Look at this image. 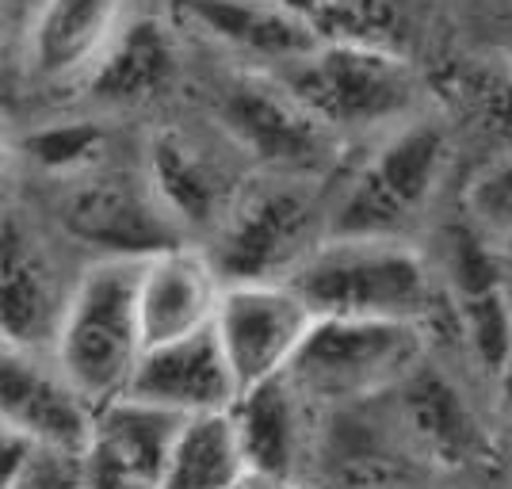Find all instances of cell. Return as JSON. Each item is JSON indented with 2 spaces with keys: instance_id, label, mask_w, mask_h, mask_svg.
Instances as JSON below:
<instances>
[{
  "instance_id": "obj_13",
  "label": "cell",
  "mask_w": 512,
  "mask_h": 489,
  "mask_svg": "<svg viewBox=\"0 0 512 489\" xmlns=\"http://www.w3.org/2000/svg\"><path fill=\"white\" fill-rule=\"evenodd\" d=\"M92 405L65 383L58 367H43L39 352L0 341V428L39 447L81 455Z\"/></svg>"
},
{
  "instance_id": "obj_14",
  "label": "cell",
  "mask_w": 512,
  "mask_h": 489,
  "mask_svg": "<svg viewBox=\"0 0 512 489\" xmlns=\"http://www.w3.org/2000/svg\"><path fill=\"white\" fill-rule=\"evenodd\" d=\"M222 279L207 253L192 241H176L157 253L142 256L138 272V325L142 348L199 333L214 321Z\"/></svg>"
},
{
  "instance_id": "obj_24",
  "label": "cell",
  "mask_w": 512,
  "mask_h": 489,
  "mask_svg": "<svg viewBox=\"0 0 512 489\" xmlns=\"http://www.w3.org/2000/svg\"><path fill=\"white\" fill-rule=\"evenodd\" d=\"M467 203L482 226H490L497 234L509 230L512 226V153L501 157V161H493L490 169L474 176Z\"/></svg>"
},
{
  "instance_id": "obj_3",
  "label": "cell",
  "mask_w": 512,
  "mask_h": 489,
  "mask_svg": "<svg viewBox=\"0 0 512 489\" xmlns=\"http://www.w3.org/2000/svg\"><path fill=\"white\" fill-rule=\"evenodd\" d=\"M272 73L337 134L406 123L425 100V85L402 54L360 39H321Z\"/></svg>"
},
{
  "instance_id": "obj_1",
  "label": "cell",
  "mask_w": 512,
  "mask_h": 489,
  "mask_svg": "<svg viewBox=\"0 0 512 489\" xmlns=\"http://www.w3.org/2000/svg\"><path fill=\"white\" fill-rule=\"evenodd\" d=\"M287 283L314 318H386L425 325L436 302L425 256L398 237H321Z\"/></svg>"
},
{
  "instance_id": "obj_15",
  "label": "cell",
  "mask_w": 512,
  "mask_h": 489,
  "mask_svg": "<svg viewBox=\"0 0 512 489\" xmlns=\"http://www.w3.org/2000/svg\"><path fill=\"white\" fill-rule=\"evenodd\" d=\"M127 394L188 417L203 409H226L237 398V383L222 356V344L207 325L188 337L142 348L130 371Z\"/></svg>"
},
{
  "instance_id": "obj_20",
  "label": "cell",
  "mask_w": 512,
  "mask_h": 489,
  "mask_svg": "<svg viewBox=\"0 0 512 489\" xmlns=\"http://www.w3.org/2000/svg\"><path fill=\"white\" fill-rule=\"evenodd\" d=\"M394 390L402 398L406 428L417 436V444L432 463L470 467V463L486 459V451H490L486 432L448 375H440L432 363L417 360L394 383Z\"/></svg>"
},
{
  "instance_id": "obj_22",
  "label": "cell",
  "mask_w": 512,
  "mask_h": 489,
  "mask_svg": "<svg viewBox=\"0 0 512 489\" xmlns=\"http://www.w3.org/2000/svg\"><path fill=\"white\" fill-rule=\"evenodd\" d=\"M245 482V459L237 444V428L226 409H203L188 413L176 440L169 447V463H165V482L172 489H226Z\"/></svg>"
},
{
  "instance_id": "obj_19",
  "label": "cell",
  "mask_w": 512,
  "mask_h": 489,
  "mask_svg": "<svg viewBox=\"0 0 512 489\" xmlns=\"http://www.w3.org/2000/svg\"><path fill=\"white\" fill-rule=\"evenodd\" d=\"M127 0H43L23 39L27 73L43 85L81 81L123 23Z\"/></svg>"
},
{
  "instance_id": "obj_28",
  "label": "cell",
  "mask_w": 512,
  "mask_h": 489,
  "mask_svg": "<svg viewBox=\"0 0 512 489\" xmlns=\"http://www.w3.org/2000/svg\"><path fill=\"white\" fill-rule=\"evenodd\" d=\"M501 256H505V260H512V226H509V230H501Z\"/></svg>"
},
{
  "instance_id": "obj_27",
  "label": "cell",
  "mask_w": 512,
  "mask_h": 489,
  "mask_svg": "<svg viewBox=\"0 0 512 489\" xmlns=\"http://www.w3.org/2000/svg\"><path fill=\"white\" fill-rule=\"evenodd\" d=\"M8 157H12V142H8V134L0 127V176H4V165H8Z\"/></svg>"
},
{
  "instance_id": "obj_8",
  "label": "cell",
  "mask_w": 512,
  "mask_h": 489,
  "mask_svg": "<svg viewBox=\"0 0 512 489\" xmlns=\"http://www.w3.org/2000/svg\"><path fill=\"white\" fill-rule=\"evenodd\" d=\"M310 306L287 279L226 283L214 310V337L234 371L237 390L283 375L310 329Z\"/></svg>"
},
{
  "instance_id": "obj_18",
  "label": "cell",
  "mask_w": 512,
  "mask_h": 489,
  "mask_svg": "<svg viewBox=\"0 0 512 489\" xmlns=\"http://www.w3.org/2000/svg\"><path fill=\"white\" fill-rule=\"evenodd\" d=\"M302 398L287 375L237 390L230 417L245 459V482H295L299 478L306 432H302Z\"/></svg>"
},
{
  "instance_id": "obj_7",
  "label": "cell",
  "mask_w": 512,
  "mask_h": 489,
  "mask_svg": "<svg viewBox=\"0 0 512 489\" xmlns=\"http://www.w3.org/2000/svg\"><path fill=\"white\" fill-rule=\"evenodd\" d=\"M214 115L226 138L264 172L321 180L337 165L341 134L314 119L276 73H230L218 85Z\"/></svg>"
},
{
  "instance_id": "obj_4",
  "label": "cell",
  "mask_w": 512,
  "mask_h": 489,
  "mask_svg": "<svg viewBox=\"0 0 512 489\" xmlns=\"http://www.w3.org/2000/svg\"><path fill=\"white\" fill-rule=\"evenodd\" d=\"M325 218L329 207L318 192V180L264 172L260 180L237 188L230 211L199 249L222 283L287 279L325 237Z\"/></svg>"
},
{
  "instance_id": "obj_10",
  "label": "cell",
  "mask_w": 512,
  "mask_h": 489,
  "mask_svg": "<svg viewBox=\"0 0 512 489\" xmlns=\"http://www.w3.org/2000/svg\"><path fill=\"white\" fill-rule=\"evenodd\" d=\"M184 413L115 394L92 405L88 436L81 447V482L92 486H161L169 447Z\"/></svg>"
},
{
  "instance_id": "obj_25",
  "label": "cell",
  "mask_w": 512,
  "mask_h": 489,
  "mask_svg": "<svg viewBox=\"0 0 512 489\" xmlns=\"http://www.w3.org/2000/svg\"><path fill=\"white\" fill-rule=\"evenodd\" d=\"M501 119H505L512 130V73H509V81H505V88H501Z\"/></svg>"
},
{
  "instance_id": "obj_6",
  "label": "cell",
  "mask_w": 512,
  "mask_h": 489,
  "mask_svg": "<svg viewBox=\"0 0 512 489\" xmlns=\"http://www.w3.org/2000/svg\"><path fill=\"white\" fill-rule=\"evenodd\" d=\"M421 360V325L386 318H314L287 379L306 402L375 398Z\"/></svg>"
},
{
  "instance_id": "obj_23",
  "label": "cell",
  "mask_w": 512,
  "mask_h": 489,
  "mask_svg": "<svg viewBox=\"0 0 512 489\" xmlns=\"http://www.w3.org/2000/svg\"><path fill=\"white\" fill-rule=\"evenodd\" d=\"M20 157L46 180L65 184L85 172L107 165L111 157V130L100 119H58L39 123L20 138Z\"/></svg>"
},
{
  "instance_id": "obj_11",
  "label": "cell",
  "mask_w": 512,
  "mask_h": 489,
  "mask_svg": "<svg viewBox=\"0 0 512 489\" xmlns=\"http://www.w3.org/2000/svg\"><path fill=\"white\" fill-rule=\"evenodd\" d=\"M142 180L172 230L192 245L214 234L241 188L214 153L176 127L150 130L142 146Z\"/></svg>"
},
{
  "instance_id": "obj_26",
  "label": "cell",
  "mask_w": 512,
  "mask_h": 489,
  "mask_svg": "<svg viewBox=\"0 0 512 489\" xmlns=\"http://www.w3.org/2000/svg\"><path fill=\"white\" fill-rule=\"evenodd\" d=\"M4 54H8V16H4V0H0V65H4Z\"/></svg>"
},
{
  "instance_id": "obj_17",
  "label": "cell",
  "mask_w": 512,
  "mask_h": 489,
  "mask_svg": "<svg viewBox=\"0 0 512 489\" xmlns=\"http://www.w3.org/2000/svg\"><path fill=\"white\" fill-rule=\"evenodd\" d=\"M65 295L43 245L12 214H0V341L46 352Z\"/></svg>"
},
{
  "instance_id": "obj_12",
  "label": "cell",
  "mask_w": 512,
  "mask_h": 489,
  "mask_svg": "<svg viewBox=\"0 0 512 489\" xmlns=\"http://www.w3.org/2000/svg\"><path fill=\"white\" fill-rule=\"evenodd\" d=\"M448 298L459 333L474 360L490 375H505L512 367V295L501 256L482 241L474 226L448 230Z\"/></svg>"
},
{
  "instance_id": "obj_9",
  "label": "cell",
  "mask_w": 512,
  "mask_h": 489,
  "mask_svg": "<svg viewBox=\"0 0 512 489\" xmlns=\"http://www.w3.org/2000/svg\"><path fill=\"white\" fill-rule=\"evenodd\" d=\"M58 222L69 237L100 249L104 256H150L165 245L184 241L153 203L142 176H115L107 172V165L77 180H65Z\"/></svg>"
},
{
  "instance_id": "obj_2",
  "label": "cell",
  "mask_w": 512,
  "mask_h": 489,
  "mask_svg": "<svg viewBox=\"0 0 512 489\" xmlns=\"http://www.w3.org/2000/svg\"><path fill=\"white\" fill-rule=\"evenodd\" d=\"M138 272L142 256H100L65 295L50 360L88 405L123 394L142 356Z\"/></svg>"
},
{
  "instance_id": "obj_5",
  "label": "cell",
  "mask_w": 512,
  "mask_h": 489,
  "mask_svg": "<svg viewBox=\"0 0 512 489\" xmlns=\"http://www.w3.org/2000/svg\"><path fill=\"white\" fill-rule=\"evenodd\" d=\"M448 130L432 119H406L375 149L337 203H329L325 234L329 237H398L425 218L432 195L448 172Z\"/></svg>"
},
{
  "instance_id": "obj_21",
  "label": "cell",
  "mask_w": 512,
  "mask_h": 489,
  "mask_svg": "<svg viewBox=\"0 0 512 489\" xmlns=\"http://www.w3.org/2000/svg\"><path fill=\"white\" fill-rule=\"evenodd\" d=\"M184 8L214 43L272 69L321 43L314 23L302 20L283 0H184Z\"/></svg>"
},
{
  "instance_id": "obj_16",
  "label": "cell",
  "mask_w": 512,
  "mask_h": 489,
  "mask_svg": "<svg viewBox=\"0 0 512 489\" xmlns=\"http://www.w3.org/2000/svg\"><path fill=\"white\" fill-rule=\"evenodd\" d=\"M176 77L180 46L172 39L169 23H161L157 16H134L115 27V35L81 77V88L92 104L127 111L161 100Z\"/></svg>"
}]
</instances>
